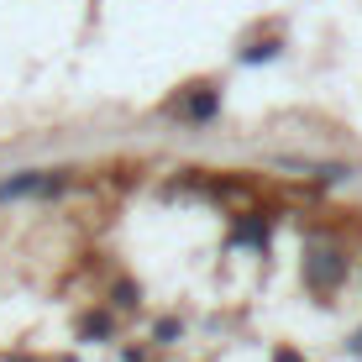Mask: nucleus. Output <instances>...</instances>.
Instances as JSON below:
<instances>
[{
	"label": "nucleus",
	"instance_id": "f257e3e1",
	"mask_svg": "<svg viewBox=\"0 0 362 362\" xmlns=\"http://www.w3.org/2000/svg\"><path fill=\"white\" fill-rule=\"evenodd\" d=\"M341 279H346V257L336 252V247L310 242L305 247V284H310V289H336Z\"/></svg>",
	"mask_w": 362,
	"mask_h": 362
},
{
	"label": "nucleus",
	"instance_id": "f03ea898",
	"mask_svg": "<svg viewBox=\"0 0 362 362\" xmlns=\"http://www.w3.org/2000/svg\"><path fill=\"white\" fill-rule=\"evenodd\" d=\"M69 184V173H42V168H27L16 179L0 184V199H21V194H58Z\"/></svg>",
	"mask_w": 362,
	"mask_h": 362
},
{
	"label": "nucleus",
	"instance_id": "7ed1b4c3",
	"mask_svg": "<svg viewBox=\"0 0 362 362\" xmlns=\"http://www.w3.org/2000/svg\"><path fill=\"white\" fill-rule=\"evenodd\" d=\"M236 247H263L268 242V216L263 210H252V216H242L236 221V236H231Z\"/></svg>",
	"mask_w": 362,
	"mask_h": 362
},
{
	"label": "nucleus",
	"instance_id": "20e7f679",
	"mask_svg": "<svg viewBox=\"0 0 362 362\" xmlns=\"http://www.w3.org/2000/svg\"><path fill=\"white\" fill-rule=\"evenodd\" d=\"M216 110H221V95L210 90V84H205V90H194L189 100H184V116H189V121H210Z\"/></svg>",
	"mask_w": 362,
	"mask_h": 362
},
{
	"label": "nucleus",
	"instance_id": "39448f33",
	"mask_svg": "<svg viewBox=\"0 0 362 362\" xmlns=\"http://www.w3.org/2000/svg\"><path fill=\"white\" fill-rule=\"evenodd\" d=\"M79 336H90V341H105V336H110V315H105V310H90V315L79 320Z\"/></svg>",
	"mask_w": 362,
	"mask_h": 362
},
{
	"label": "nucleus",
	"instance_id": "423d86ee",
	"mask_svg": "<svg viewBox=\"0 0 362 362\" xmlns=\"http://www.w3.org/2000/svg\"><path fill=\"white\" fill-rule=\"evenodd\" d=\"M279 37H268V42H252V47H242V64H268V58H279Z\"/></svg>",
	"mask_w": 362,
	"mask_h": 362
},
{
	"label": "nucleus",
	"instance_id": "0eeeda50",
	"mask_svg": "<svg viewBox=\"0 0 362 362\" xmlns=\"http://www.w3.org/2000/svg\"><path fill=\"white\" fill-rule=\"evenodd\" d=\"M273 362H305V357H299L294 346H279V352H273Z\"/></svg>",
	"mask_w": 362,
	"mask_h": 362
},
{
	"label": "nucleus",
	"instance_id": "6e6552de",
	"mask_svg": "<svg viewBox=\"0 0 362 362\" xmlns=\"http://www.w3.org/2000/svg\"><path fill=\"white\" fill-rule=\"evenodd\" d=\"M352 352H362V331H357V336H352Z\"/></svg>",
	"mask_w": 362,
	"mask_h": 362
}]
</instances>
